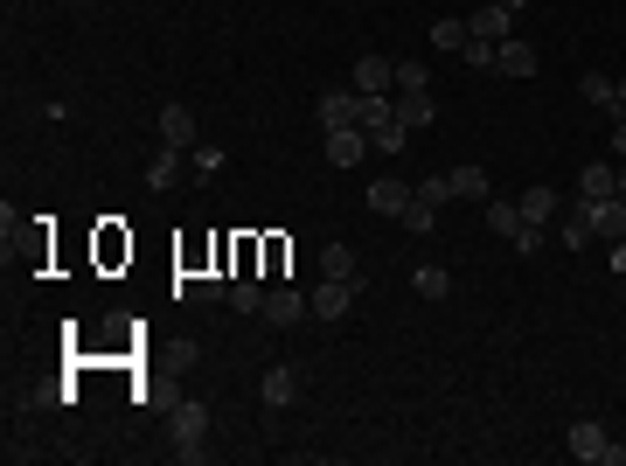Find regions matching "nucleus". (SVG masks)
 <instances>
[{
  "instance_id": "obj_22",
  "label": "nucleus",
  "mask_w": 626,
  "mask_h": 466,
  "mask_svg": "<svg viewBox=\"0 0 626 466\" xmlns=\"http://www.w3.org/2000/svg\"><path fill=\"white\" fill-rule=\"evenodd\" d=\"M320 272L327 279H355V251L348 244H320Z\"/></svg>"
},
{
  "instance_id": "obj_27",
  "label": "nucleus",
  "mask_w": 626,
  "mask_h": 466,
  "mask_svg": "<svg viewBox=\"0 0 626 466\" xmlns=\"http://www.w3.org/2000/svg\"><path fill=\"white\" fill-rule=\"evenodd\" d=\"M397 91H432V70H425L418 56H404V63H397Z\"/></svg>"
},
{
  "instance_id": "obj_16",
  "label": "nucleus",
  "mask_w": 626,
  "mask_h": 466,
  "mask_svg": "<svg viewBox=\"0 0 626 466\" xmlns=\"http://www.w3.org/2000/svg\"><path fill=\"white\" fill-rule=\"evenodd\" d=\"M578 98H585V105L620 112V91H613V77H606V70H585V77H578ZM620 119H626V112H620Z\"/></svg>"
},
{
  "instance_id": "obj_2",
  "label": "nucleus",
  "mask_w": 626,
  "mask_h": 466,
  "mask_svg": "<svg viewBox=\"0 0 626 466\" xmlns=\"http://www.w3.org/2000/svg\"><path fill=\"white\" fill-rule=\"evenodd\" d=\"M585 209V223H592V237H626V195H599V202H578Z\"/></svg>"
},
{
  "instance_id": "obj_9",
  "label": "nucleus",
  "mask_w": 626,
  "mask_h": 466,
  "mask_svg": "<svg viewBox=\"0 0 626 466\" xmlns=\"http://www.w3.org/2000/svg\"><path fill=\"white\" fill-rule=\"evenodd\" d=\"M209 439V404H174V446H202Z\"/></svg>"
},
{
  "instance_id": "obj_13",
  "label": "nucleus",
  "mask_w": 626,
  "mask_h": 466,
  "mask_svg": "<svg viewBox=\"0 0 626 466\" xmlns=\"http://www.w3.org/2000/svg\"><path fill=\"white\" fill-rule=\"evenodd\" d=\"M181 167H188V160H181V147H160V154L147 160V188H154V195H167V188L181 181Z\"/></svg>"
},
{
  "instance_id": "obj_5",
  "label": "nucleus",
  "mask_w": 626,
  "mask_h": 466,
  "mask_svg": "<svg viewBox=\"0 0 626 466\" xmlns=\"http://www.w3.org/2000/svg\"><path fill=\"white\" fill-rule=\"evenodd\" d=\"M362 154H376L362 126H334V133H327V167H355Z\"/></svg>"
},
{
  "instance_id": "obj_18",
  "label": "nucleus",
  "mask_w": 626,
  "mask_h": 466,
  "mask_svg": "<svg viewBox=\"0 0 626 466\" xmlns=\"http://www.w3.org/2000/svg\"><path fill=\"white\" fill-rule=\"evenodd\" d=\"M599 195H620V167H585L578 174V202H599Z\"/></svg>"
},
{
  "instance_id": "obj_35",
  "label": "nucleus",
  "mask_w": 626,
  "mask_h": 466,
  "mask_svg": "<svg viewBox=\"0 0 626 466\" xmlns=\"http://www.w3.org/2000/svg\"><path fill=\"white\" fill-rule=\"evenodd\" d=\"M613 91H620V112H626V70H620V77H613Z\"/></svg>"
},
{
  "instance_id": "obj_23",
  "label": "nucleus",
  "mask_w": 626,
  "mask_h": 466,
  "mask_svg": "<svg viewBox=\"0 0 626 466\" xmlns=\"http://www.w3.org/2000/svg\"><path fill=\"white\" fill-rule=\"evenodd\" d=\"M404 230H411V237H432V230H439V209L411 195V209H404Z\"/></svg>"
},
{
  "instance_id": "obj_28",
  "label": "nucleus",
  "mask_w": 626,
  "mask_h": 466,
  "mask_svg": "<svg viewBox=\"0 0 626 466\" xmlns=\"http://www.w3.org/2000/svg\"><path fill=\"white\" fill-rule=\"evenodd\" d=\"M404 133H411V126H404V119H390V126H376V133H369V147H376V154H404Z\"/></svg>"
},
{
  "instance_id": "obj_20",
  "label": "nucleus",
  "mask_w": 626,
  "mask_h": 466,
  "mask_svg": "<svg viewBox=\"0 0 626 466\" xmlns=\"http://www.w3.org/2000/svg\"><path fill=\"white\" fill-rule=\"evenodd\" d=\"M223 300H230V307H237V313H265V286H258L251 272H237V286H230Z\"/></svg>"
},
{
  "instance_id": "obj_25",
  "label": "nucleus",
  "mask_w": 626,
  "mask_h": 466,
  "mask_svg": "<svg viewBox=\"0 0 626 466\" xmlns=\"http://www.w3.org/2000/svg\"><path fill=\"white\" fill-rule=\"evenodd\" d=\"M557 237H564V251H592V223H585V209H571V223H557Z\"/></svg>"
},
{
  "instance_id": "obj_8",
  "label": "nucleus",
  "mask_w": 626,
  "mask_h": 466,
  "mask_svg": "<svg viewBox=\"0 0 626 466\" xmlns=\"http://www.w3.org/2000/svg\"><path fill=\"white\" fill-rule=\"evenodd\" d=\"M258 397H265V411H286L293 397H300V369H265V383H258Z\"/></svg>"
},
{
  "instance_id": "obj_21",
  "label": "nucleus",
  "mask_w": 626,
  "mask_h": 466,
  "mask_svg": "<svg viewBox=\"0 0 626 466\" xmlns=\"http://www.w3.org/2000/svg\"><path fill=\"white\" fill-rule=\"evenodd\" d=\"M411 286H418L425 300H446V293H453V272H446V265H418V272H411Z\"/></svg>"
},
{
  "instance_id": "obj_30",
  "label": "nucleus",
  "mask_w": 626,
  "mask_h": 466,
  "mask_svg": "<svg viewBox=\"0 0 626 466\" xmlns=\"http://www.w3.org/2000/svg\"><path fill=\"white\" fill-rule=\"evenodd\" d=\"M418 202H432V209L453 202V174H425V181H418Z\"/></svg>"
},
{
  "instance_id": "obj_36",
  "label": "nucleus",
  "mask_w": 626,
  "mask_h": 466,
  "mask_svg": "<svg viewBox=\"0 0 626 466\" xmlns=\"http://www.w3.org/2000/svg\"><path fill=\"white\" fill-rule=\"evenodd\" d=\"M494 7H508V14H522V7H529V0H494Z\"/></svg>"
},
{
  "instance_id": "obj_15",
  "label": "nucleus",
  "mask_w": 626,
  "mask_h": 466,
  "mask_svg": "<svg viewBox=\"0 0 626 466\" xmlns=\"http://www.w3.org/2000/svg\"><path fill=\"white\" fill-rule=\"evenodd\" d=\"M515 209H522V223H550V216H557L564 202H557V188H550V181H536V188H529V195H522Z\"/></svg>"
},
{
  "instance_id": "obj_12",
  "label": "nucleus",
  "mask_w": 626,
  "mask_h": 466,
  "mask_svg": "<svg viewBox=\"0 0 626 466\" xmlns=\"http://www.w3.org/2000/svg\"><path fill=\"white\" fill-rule=\"evenodd\" d=\"M467 28L480 35V42H508V28H515V14L487 0V7H473V21H467Z\"/></svg>"
},
{
  "instance_id": "obj_24",
  "label": "nucleus",
  "mask_w": 626,
  "mask_h": 466,
  "mask_svg": "<svg viewBox=\"0 0 626 466\" xmlns=\"http://www.w3.org/2000/svg\"><path fill=\"white\" fill-rule=\"evenodd\" d=\"M487 230H494V237H515V230H522V209H515V202H487Z\"/></svg>"
},
{
  "instance_id": "obj_7",
  "label": "nucleus",
  "mask_w": 626,
  "mask_h": 466,
  "mask_svg": "<svg viewBox=\"0 0 626 466\" xmlns=\"http://www.w3.org/2000/svg\"><path fill=\"white\" fill-rule=\"evenodd\" d=\"M160 147H181V154H195L202 140H195V112L188 105H167L160 112Z\"/></svg>"
},
{
  "instance_id": "obj_17",
  "label": "nucleus",
  "mask_w": 626,
  "mask_h": 466,
  "mask_svg": "<svg viewBox=\"0 0 626 466\" xmlns=\"http://www.w3.org/2000/svg\"><path fill=\"white\" fill-rule=\"evenodd\" d=\"M313 119H320L327 133H334V126H355V98H348V91H327V98L313 105Z\"/></svg>"
},
{
  "instance_id": "obj_10",
  "label": "nucleus",
  "mask_w": 626,
  "mask_h": 466,
  "mask_svg": "<svg viewBox=\"0 0 626 466\" xmlns=\"http://www.w3.org/2000/svg\"><path fill=\"white\" fill-rule=\"evenodd\" d=\"M606 446H613V439H606V425H599V418H578V425H571V460H606Z\"/></svg>"
},
{
  "instance_id": "obj_19",
  "label": "nucleus",
  "mask_w": 626,
  "mask_h": 466,
  "mask_svg": "<svg viewBox=\"0 0 626 466\" xmlns=\"http://www.w3.org/2000/svg\"><path fill=\"white\" fill-rule=\"evenodd\" d=\"M453 195H467V202H494V181H487V167H453Z\"/></svg>"
},
{
  "instance_id": "obj_34",
  "label": "nucleus",
  "mask_w": 626,
  "mask_h": 466,
  "mask_svg": "<svg viewBox=\"0 0 626 466\" xmlns=\"http://www.w3.org/2000/svg\"><path fill=\"white\" fill-rule=\"evenodd\" d=\"M613 154L626 160V119H613Z\"/></svg>"
},
{
  "instance_id": "obj_1",
  "label": "nucleus",
  "mask_w": 626,
  "mask_h": 466,
  "mask_svg": "<svg viewBox=\"0 0 626 466\" xmlns=\"http://www.w3.org/2000/svg\"><path fill=\"white\" fill-rule=\"evenodd\" d=\"M355 293H362V279H320L307 300H313V313H320V320H341V313L355 307Z\"/></svg>"
},
{
  "instance_id": "obj_33",
  "label": "nucleus",
  "mask_w": 626,
  "mask_h": 466,
  "mask_svg": "<svg viewBox=\"0 0 626 466\" xmlns=\"http://www.w3.org/2000/svg\"><path fill=\"white\" fill-rule=\"evenodd\" d=\"M613 279H626V237L613 244Z\"/></svg>"
},
{
  "instance_id": "obj_31",
  "label": "nucleus",
  "mask_w": 626,
  "mask_h": 466,
  "mask_svg": "<svg viewBox=\"0 0 626 466\" xmlns=\"http://www.w3.org/2000/svg\"><path fill=\"white\" fill-rule=\"evenodd\" d=\"M494 49H501V42H480V35H467L460 63H473V70H494Z\"/></svg>"
},
{
  "instance_id": "obj_26",
  "label": "nucleus",
  "mask_w": 626,
  "mask_h": 466,
  "mask_svg": "<svg viewBox=\"0 0 626 466\" xmlns=\"http://www.w3.org/2000/svg\"><path fill=\"white\" fill-rule=\"evenodd\" d=\"M467 21H453V14H446V21H432V49H467Z\"/></svg>"
},
{
  "instance_id": "obj_11",
  "label": "nucleus",
  "mask_w": 626,
  "mask_h": 466,
  "mask_svg": "<svg viewBox=\"0 0 626 466\" xmlns=\"http://www.w3.org/2000/svg\"><path fill=\"white\" fill-rule=\"evenodd\" d=\"M494 70H501V77H536V49H529L522 35H508V42L494 49Z\"/></svg>"
},
{
  "instance_id": "obj_6",
  "label": "nucleus",
  "mask_w": 626,
  "mask_h": 466,
  "mask_svg": "<svg viewBox=\"0 0 626 466\" xmlns=\"http://www.w3.org/2000/svg\"><path fill=\"white\" fill-rule=\"evenodd\" d=\"M355 91H369V98L397 91V63L390 56H355Z\"/></svg>"
},
{
  "instance_id": "obj_14",
  "label": "nucleus",
  "mask_w": 626,
  "mask_h": 466,
  "mask_svg": "<svg viewBox=\"0 0 626 466\" xmlns=\"http://www.w3.org/2000/svg\"><path fill=\"white\" fill-rule=\"evenodd\" d=\"M397 119L418 133V126H432L439 119V105H432V91H397Z\"/></svg>"
},
{
  "instance_id": "obj_29",
  "label": "nucleus",
  "mask_w": 626,
  "mask_h": 466,
  "mask_svg": "<svg viewBox=\"0 0 626 466\" xmlns=\"http://www.w3.org/2000/svg\"><path fill=\"white\" fill-rule=\"evenodd\" d=\"M188 174L216 181V174H223V147H195V154H188Z\"/></svg>"
},
{
  "instance_id": "obj_37",
  "label": "nucleus",
  "mask_w": 626,
  "mask_h": 466,
  "mask_svg": "<svg viewBox=\"0 0 626 466\" xmlns=\"http://www.w3.org/2000/svg\"><path fill=\"white\" fill-rule=\"evenodd\" d=\"M620 195H626V160H620Z\"/></svg>"
},
{
  "instance_id": "obj_3",
  "label": "nucleus",
  "mask_w": 626,
  "mask_h": 466,
  "mask_svg": "<svg viewBox=\"0 0 626 466\" xmlns=\"http://www.w3.org/2000/svg\"><path fill=\"white\" fill-rule=\"evenodd\" d=\"M307 313H313V300H300L293 286H272V293H265V313H258V320H265V327H300Z\"/></svg>"
},
{
  "instance_id": "obj_4",
  "label": "nucleus",
  "mask_w": 626,
  "mask_h": 466,
  "mask_svg": "<svg viewBox=\"0 0 626 466\" xmlns=\"http://www.w3.org/2000/svg\"><path fill=\"white\" fill-rule=\"evenodd\" d=\"M411 195H418V188H411V181H397V174H376V181H369V209H376V216H404V209H411Z\"/></svg>"
},
{
  "instance_id": "obj_32",
  "label": "nucleus",
  "mask_w": 626,
  "mask_h": 466,
  "mask_svg": "<svg viewBox=\"0 0 626 466\" xmlns=\"http://www.w3.org/2000/svg\"><path fill=\"white\" fill-rule=\"evenodd\" d=\"M508 244H515V251H522V258H529V251H536V244H543V223H522V230H515V237H508Z\"/></svg>"
},
{
  "instance_id": "obj_38",
  "label": "nucleus",
  "mask_w": 626,
  "mask_h": 466,
  "mask_svg": "<svg viewBox=\"0 0 626 466\" xmlns=\"http://www.w3.org/2000/svg\"><path fill=\"white\" fill-rule=\"evenodd\" d=\"M70 7H91V0H70Z\"/></svg>"
}]
</instances>
